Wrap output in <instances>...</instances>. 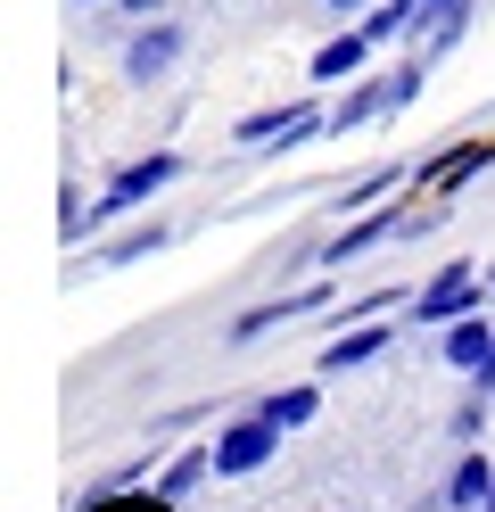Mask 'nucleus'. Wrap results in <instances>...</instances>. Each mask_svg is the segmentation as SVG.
Returning <instances> with one entry per match:
<instances>
[{"label":"nucleus","instance_id":"nucleus-1","mask_svg":"<svg viewBox=\"0 0 495 512\" xmlns=\"http://www.w3.org/2000/svg\"><path fill=\"white\" fill-rule=\"evenodd\" d=\"M479 298H487V273H479V265H438V273L413 290V323H421V331H446L454 314H479Z\"/></svg>","mask_w":495,"mask_h":512},{"label":"nucleus","instance_id":"nucleus-2","mask_svg":"<svg viewBox=\"0 0 495 512\" xmlns=\"http://www.w3.org/2000/svg\"><path fill=\"white\" fill-rule=\"evenodd\" d=\"M405 207H413V190H388L380 207H363L355 223H339V232H330V240L314 248V265H355L363 248H380V240H396V232H405Z\"/></svg>","mask_w":495,"mask_h":512},{"label":"nucleus","instance_id":"nucleus-3","mask_svg":"<svg viewBox=\"0 0 495 512\" xmlns=\"http://www.w3.org/2000/svg\"><path fill=\"white\" fill-rule=\"evenodd\" d=\"M273 455H281V422H264V413H240L215 430V479H256Z\"/></svg>","mask_w":495,"mask_h":512},{"label":"nucleus","instance_id":"nucleus-4","mask_svg":"<svg viewBox=\"0 0 495 512\" xmlns=\"http://www.w3.org/2000/svg\"><path fill=\"white\" fill-rule=\"evenodd\" d=\"M174 67H182V25L174 17H141L132 42H124V75L132 83H165Z\"/></svg>","mask_w":495,"mask_h":512},{"label":"nucleus","instance_id":"nucleus-5","mask_svg":"<svg viewBox=\"0 0 495 512\" xmlns=\"http://www.w3.org/2000/svg\"><path fill=\"white\" fill-rule=\"evenodd\" d=\"M322 124H330V116H322L314 100H289V108H256V116H240V124H231V141H240V149H256V141L297 149V141H314Z\"/></svg>","mask_w":495,"mask_h":512},{"label":"nucleus","instance_id":"nucleus-6","mask_svg":"<svg viewBox=\"0 0 495 512\" xmlns=\"http://www.w3.org/2000/svg\"><path fill=\"white\" fill-rule=\"evenodd\" d=\"M487 166H495V141H454L446 157H429V166L413 174V190H429V199H454V190L471 182V174H487Z\"/></svg>","mask_w":495,"mask_h":512},{"label":"nucleus","instance_id":"nucleus-7","mask_svg":"<svg viewBox=\"0 0 495 512\" xmlns=\"http://www.w3.org/2000/svg\"><path fill=\"white\" fill-rule=\"evenodd\" d=\"M322 306H330V281H306V290H281V298L248 306L240 323H231V339H256V331H273V323H297V314H322Z\"/></svg>","mask_w":495,"mask_h":512},{"label":"nucleus","instance_id":"nucleus-8","mask_svg":"<svg viewBox=\"0 0 495 512\" xmlns=\"http://www.w3.org/2000/svg\"><path fill=\"white\" fill-rule=\"evenodd\" d=\"M380 347H388V323H339L330 347H314V364L322 372H355V364H372Z\"/></svg>","mask_w":495,"mask_h":512},{"label":"nucleus","instance_id":"nucleus-9","mask_svg":"<svg viewBox=\"0 0 495 512\" xmlns=\"http://www.w3.org/2000/svg\"><path fill=\"white\" fill-rule=\"evenodd\" d=\"M207 479H215V438H207V446H182V455L165 463V471L149 479V488H157L165 504H190L198 488H207Z\"/></svg>","mask_w":495,"mask_h":512},{"label":"nucleus","instance_id":"nucleus-10","mask_svg":"<svg viewBox=\"0 0 495 512\" xmlns=\"http://www.w3.org/2000/svg\"><path fill=\"white\" fill-rule=\"evenodd\" d=\"M372 34H363V25H355V34H330L322 50H314V83H355L363 67H372Z\"/></svg>","mask_w":495,"mask_h":512},{"label":"nucleus","instance_id":"nucleus-11","mask_svg":"<svg viewBox=\"0 0 495 512\" xmlns=\"http://www.w3.org/2000/svg\"><path fill=\"white\" fill-rule=\"evenodd\" d=\"M495 496V463H487V446H462V463L446 479V512H487Z\"/></svg>","mask_w":495,"mask_h":512},{"label":"nucleus","instance_id":"nucleus-12","mask_svg":"<svg viewBox=\"0 0 495 512\" xmlns=\"http://www.w3.org/2000/svg\"><path fill=\"white\" fill-rule=\"evenodd\" d=\"M471 17H479V0H438V9L421 17V50H429V58H446L462 34H471Z\"/></svg>","mask_w":495,"mask_h":512},{"label":"nucleus","instance_id":"nucleus-13","mask_svg":"<svg viewBox=\"0 0 495 512\" xmlns=\"http://www.w3.org/2000/svg\"><path fill=\"white\" fill-rule=\"evenodd\" d=\"M372 116H388V75H380V83H355V91H347V100H339V108H330V133H339V141H347V133H355V124H372Z\"/></svg>","mask_w":495,"mask_h":512},{"label":"nucleus","instance_id":"nucleus-14","mask_svg":"<svg viewBox=\"0 0 495 512\" xmlns=\"http://www.w3.org/2000/svg\"><path fill=\"white\" fill-rule=\"evenodd\" d=\"M256 413H264V422H281V430H306L314 413H322V397H314V380H297V389H273Z\"/></svg>","mask_w":495,"mask_h":512},{"label":"nucleus","instance_id":"nucleus-15","mask_svg":"<svg viewBox=\"0 0 495 512\" xmlns=\"http://www.w3.org/2000/svg\"><path fill=\"white\" fill-rule=\"evenodd\" d=\"M165 240H174L165 223H132V232H116L108 248H99V265H141V256H157Z\"/></svg>","mask_w":495,"mask_h":512},{"label":"nucleus","instance_id":"nucleus-16","mask_svg":"<svg viewBox=\"0 0 495 512\" xmlns=\"http://www.w3.org/2000/svg\"><path fill=\"white\" fill-rule=\"evenodd\" d=\"M487 397H495V389H479V380H471V397L454 405V438H462V446H479V438H487Z\"/></svg>","mask_w":495,"mask_h":512},{"label":"nucleus","instance_id":"nucleus-17","mask_svg":"<svg viewBox=\"0 0 495 512\" xmlns=\"http://www.w3.org/2000/svg\"><path fill=\"white\" fill-rule=\"evenodd\" d=\"M116 17H165V0H116Z\"/></svg>","mask_w":495,"mask_h":512},{"label":"nucleus","instance_id":"nucleus-18","mask_svg":"<svg viewBox=\"0 0 495 512\" xmlns=\"http://www.w3.org/2000/svg\"><path fill=\"white\" fill-rule=\"evenodd\" d=\"M322 9H372V0H322Z\"/></svg>","mask_w":495,"mask_h":512},{"label":"nucleus","instance_id":"nucleus-19","mask_svg":"<svg viewBox=\"0 0 495 512\" xmlns=\"http://www.w3.org/2000/svg\"><path fill=\"white\" fill-rule=\"evenodd\" d=\"M487 298H495V265H487Z\"/></svg>","mask_w":495,"mask_h":512},{"label":"nucleus","instance_id":"nucleus-20","mask_svg":"<svg viewBox=\"0 0 495 512\" xmlns=\"http://www.w3.org/2000/svg\"><path fill=\"white\" fill-rule=\"evenodd\" d=\"M413 9H438V0H413Z\"/></svg>","mask_w":495,"mask_h":512},{"label":"nucleus","instance_id":"nucleus-21","mask_svg":"<svg viewBox=\"0 0 495 512\" xmlns=\"http://www.w3.org/2000/svg\"><path fill=\"white\" fill-rule=\"evenodd\" d=\"M75 9H99V0H75Z\"/></svg>","mask_w":495,"mask_h":512},{"label":"nucleus","instance_id":"nucleus-22","mask_svg":"<svg viewBox=\"0 0 495 512\" xmlns=\"http://www.w3.org/2000/svg\"><path fill=\"white\" fill-rule=\"evenodd\" d=\"M487 512H495V496H487Z\"/></svg>","mask_w":495,"mask_h":512}]
</instances>
